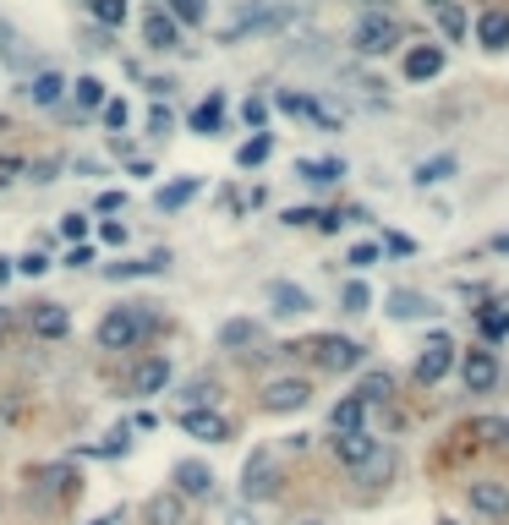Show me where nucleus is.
Returning a JSON list of instances; mask_svg holds the SVG:
<instances>
[{
  "instance_id": "nucleus-23",
  "label": "nucleus",
  "mask_w": 509,
  "mask_h": 525,
  "mask_svg": "<svg viewBox=\"0 0 509 525\" xmlns=\"http://www.w3.org/2000/svg\"><path fill=\"white\" fill-rule=\"evenodd\" d=\"M176 493L181 498H208L214 493V471H208L203 460H181L176 465Z\"/></svg>"
},
{
  "instance_id": "nucleus-14",
  "label": "nucleus",
  "mask_w": 509,
  "mask_h": 525,
  "mask_svg": "<svg viewBox=\"0 0 509 525\" xmlns=\"http://www.w3.org/2000/svg\"><path fill=\"white\" fill-rule=\"evenodd\" d=\"M181 433L198 443H225L230 438V416L225 411H181Z\"/></svg>"
},
{
  "instance_id": "nucleus-41",
  "label": "nucleus",
  "mask_w": 509,
  "mask_h": 525,
  "mask_svg": "<svg viewBox=\"0 0 509 525\" xmlns=\"http://www.w3.org/2000/svg\"><path fill=\"white\" fill-rule=\"evenodd\" d=\"M61 236L72 241V247H83V236H88V214H66V219H61Z\"/></svg>"
},
{
  "instance_id": "nucleus-39",
  "label": "nucleus",
  "mask_w": 509,
  "mask_h": 525,
  "mask_svg": "<svg viewBox=\"0 0 509 525\" xmlns=\"http://www.w3.org/2000/svg\"><path fill=\"white\" fill-rule=\"evenodd\" d=\"M373 307V290H367V279H351V285L340 290V312H367Z\"/></svg>"
},
{
  "instance_id": "nucleus-25",
  "label": "nucleus",
  "mask_w": 509,
  "mask_h": 525,
  "mask_svg": "<svg viewBox=\"0 0 509 525\" xmlns=\"http://www.w3.org/2000/svg\"><path fill=\"white\" fill-rule=\"evenodd\" d=\"M33 487H39L44 498H61V493H72V487H77V471H72V465H44V471L28 476V493H33Z\"/></svg>"
},
{
  "instance_id": "nucleus-29",
  "label": "nucleus",
  "mask_w": 509,
  "mask_h": 525,
  "mask_svg": "<svg viewBox=\"0 0 509 525\" xmlns=\"http://www.w3.org/2000/svg\"><path fill=\"white\" fill-rule=\"evenodd\" d=\"M296 175H302L307 186H334V181H345V159H302Z\"/></svg>"
},
{
  "instance_id": "nucleus-13",
  "label": "nucleus",
  "mask_w": 509,
  "mask_h": 525,
  "mask_svg": "<svg viewBox=\"0 0 509 525\" xmlns=\"http://www.w3.org/2000/svg\"><path fill=\"white\" fill-rule=\"evenodd\" d=\"M258 345H263V323H258V318H225V323H219V350L252 356Z\"/></svg>"
},
{
  "instance_id": "nucleus-52",
  "label": "nucleus",
  "mask_w": 509,
  "mask_h": 525,
  "mask_svg": "<svg viewBox=\"0 0 509 525\" xmlns=\"http://www.w3.org/2000/svg\"><path fill=\"white\" fill-rule=\"evenodd\" d=\"M225 525H258V515H252V509H230Z\"/></svg>"
},
{
  "instance_id": "nucleus-15",
  "label": "nucleus",
  "mask_w": 509,
  "mask_h": 525,
  "mask_svg": "<svg viewBox=\"0 0 509 525\" xmlns=\"http://www.w3.org/2000/svg\"><path fill=\"white\" fill-rule=\"evenodd\" d=\"M378 449H384V443H378L373 433H334V454H340V465H345L351 476L362 471V465L373 460Z\"/></svg>"
},
{
  "instance_id": "nucleus-26",
  "label": "nucleus",
  "mask_w": 509,
  "mask_h": 525,
  "mask_svg": "<svg viewBox=\"0 0 509 525\" xmlns=\"http://www.w3.org/2000/svg\"><path fill=\"white\" fill-rule=\"evenodd\" d=\"M367 416H373V411H367L356 394H345V400L329 411V427H334V433H367Z\"/></svg>"
},
{
  "instance_id": "nucleus-32",
  "label": "nucleus",
  "mask_w": 509,
  "mask_h": 525,
  "mask_svg": "<svg viewBox=\"0 0 509 525\" xmlns=\"http://www.w3.org/2000/svg\"><path fill=\"white\" fill-rule=\"evenodd\" d=\"M471 28H477V22L466 17V6H460V0H455V6H444V11H438V33H444L449 44H460Z\"/></svg>"
},
{
  "instance_id": "nucleus-38",
  "label": "nucleus",
  "mask_w": 509,
  "mask_h": 525,
  "mask_svg": "<svg viewBox=\"0 0 509 525\" xmlns=\"http://www.w3.org/2000/svg\"><path fill=\"white\" fill-rule=\"evenodd\" d=\"M165 11H170V17L181 22V28H198V22L208 17V0H170Z\"/></svg>"
},
{
  "instance_id": "nucleus-21",
  "label": "nucleus",
  "mask_w": 509,
  "mask_h": 525,
  "mask_svg": "<svg viewBox=\"0 0 509 525\" xmlns=\"http://www.w3.org/2000/svg\"><path fill=\"white\" fill-rule=\"evenodd\" d=\"M143 525H187V498L181 493H154L143 504Z\"/></svg>"
},
{
  "instance_id": "nucleus-34",
  "label": "nucleus",
  "mask_w": 509,
  "mask_h": 525,
  "mask_svg": "<svg viewBox=\"0 0 509 525\" xmlns=\"http://www.w3.org/2000/svg\"><path fill=\"white\" fill-rule=\"evenodd\" d=\"M449 175H455V154H433V159H422V165H416L411 181L416 186H438V181H449Z\"/></svg>"
},
{
  "instance_id": "nucleus-18",
  "label": "nucleus",
  "mask_w": 509,
  "mask_h": 525,
  "mask_svg": "<svg viewBox=\"0 0 509 525\" xmlns=\"http://www.w3.org/2000/svg\"><path fill=\"white\" fill-rule=\"evenodd\" d=\"M269 307H274V318H307L312 296L302 285H291V279H269Z\"/></svg>"
},
{
  "instance_id": "nucleus-20",
  "label": "nucleus",
  "mask_w": 509,
  "mask_h": 525,
  "mask_svg": "<svg viewBox=\"0 0 509 525\" xmlns=\"http://www.w3.org/2000/svg\"><path fill=\"white\" fill-rule=\"evenodd\" d=\"M28 323H33V334H39V340H66V329H72V312H66L61 301H39V307L28 312Z\"/></svg>"
},
{
  "instance_id": "nucleus-31",
  "label": "nucleus",
  "mask_w": 509,
  "mask_h": 525,
  "mask_svg": "<svg viewBox=\"0 0 509 525\" xmlns=\"http://www.w3.org/2000/svg\"><path fill=\"white\" fill-rule=\"evenodd\" d=\"M214 400H219L214 378H192L187 389H181V411H214Z\"/></svg>"
},
{
  "instance_id": "nucleus-16",
  "label": "nucleus",
  "mask_w": 509,
  "mask_h": 525,
  "mask_svg": "<svg viewBox=\"0 0 509 525\" xmlns=\"http://www.w3.org/2000/svg\"><path fill=\"white\" fill-rule=\"evenodd\" d=\"M143 44L148 50H181V22L170 11H143Z\"/></svg>"
},
{
  "instance_id": "nucleus-42",
  "label": "nucleus",
  "mask_w": 509,
  "mask_h": 525,
  "mask_svg": "<svg viewBox=\"0 0 509 525\" xmlns=\"http://www.w3.org/2000/svg\"><path fill=\"white\" fill-rule=\"evenodd\" d=\"M17 274H28V279L50 274V258H44V252H22V258H17Z\"/></svg>"
},
{
  "instance_id": "nucleus-9",
  "label": "nucleus",
  "mask_w": 509,
  "mask_h": 525,
  "mask_svg": "<svg viewBox=\"0 0 509 525\" xmlns=\"http://www.w3.org/2000/svg\"><path fill=\"white\" fill-rule=\"evenodd\" d=\"M460 378H466L471 394H493L499 389V356H493V345H477L460 356Z\"/></svg>"
},
{
  "instance_id": "nucleus-22",
  "label": "nucleus",
  "mask_w": 509,
  "mask_h": 525,
  "mask_svg": "<svg viewBox=\"0 0 509 525\" xmlns=\"http://www.w3.org/2000/svg\"><path fill=\"white\" fill-rule=\"evenodd\" d=\"M477 44H482V50H509V11L504 6H488V11H482V17H477Z\"/></svg>"
},
{
  "instance_id": "nucleus-35",
  "label": "nucleus",
  "mask_w": 509,
  "mask_h": 525,
  "mask_svg": "<svg viewBox=\"0 0 509 525\" xmlns=\"http://www.w3.org/2000/svg\"><path fill=\"white\" fill-rule=\"evenodd\" d=\"M477 329H482V340H488V345L509 340V307H482L477 312Z\"/></svg>"
},
{
  "instance_id": "nucleus-57",
  "label": "nucleus",
  "mask_w": 509,
  "mask_h": 525,
  "mask_svg": "<svg viewBox=\"0 0 509 525\" xmlns=\"http://www.w3.org/2000/svg\"><path fill=\"white\" fill-rule=\"evenodd\" d=\"M438 525H460V520H449V515H444V520H438Z\"/></svg>"
},
{
  "instance_id": "nucleus-2",
  "label": "nucleus",
  "mask_w": 509,
  "mask_h": 525,
  "mask_svg": "<svg viewBox=\"0 0 509 525\" xmlns=\"http://www.w3.org/2000/svg\"><path fill=\"white\" fill-rule=\"evenodd\" d=\"M291 17H296V6H285V0H252V6L219 33V44H241V39H252V33H280Z\"/></svg>"
},
{
  "instance_id": "nucleus-24",
  "label": "nucleus",
  "mask_w": 509,
  "mask_h": 525,
  "mask_svg": "<svg viewBox=\"0 0 509 525\" xmlns=\"http://www.w3.org/2000/svg\"><path fill=\"white\" fill-rule=\"evenodd\" d=\"M66 88H72V83H66L61 72H33L22 93H28V99L39 104V110H50V104H61V99H66Z\"/></svg>"
},
{
  "instance_id": "nucleus-1",
  "label": "nucleus",
  "mask_w": 509,
  "mask_h": 525,
  "mask_svg": "<svg viewBox=\"0 0 509 525\" xmlns=\"http://www.w3.org/2000/svg\"><path fill=\"white\" fill-rule=\"evenodd\" d=\"M154 329H159L154 312H143V307H110V312L99 318L94 340H99V350H137Z\"/></svg>"
},
{
  "instance_id": "nucleus-8",
  "label": "nucleus",
  "mask_w": 509,
  "mask_h": 525,
  "mask_svg": "<svg viewBox=\"0 0 509 525\" xmlns=\"http://www.w3.org/2000/svg\"><path fill=\"white\" fill-rule=\"evenodd\" d=\"M466 504H471V515H482V520H493V525H509V482H471L466 487Z\"/></svg>"
},
{
  "instance_id": "nucleus-45",
  "label": "nucleus",
  "mask_w": 509,
  "mask_h": 525,
  "mask_svg": "<svg viewBox=\"0 0 509 525\" xmlns=\"http://www.w3.org/2000/svg\"><path fill=\"white\" fill-rule=\"evenodd\" d=\"M99 241H104V247H126V225H121V219H104Z\"/></svg>"
},
{
  "instance_id": "nucleus-50",
  "label": "nucleus",
  "mask_w": 509,
  "mask_h": 525,
  "mask_svg": "<svg viewBox=\"0 0 509 525\" xmlns=\"http://www.w3.org/2000/svg\"><path fill=\"white\" fill-rule=\"evenodd\" d=\"M241 115H247V126H263V121H269V110H263V99H247V110H241Z\"/></svg>"
},
{
  "instance_id": "nucleus-36",
  "label": "nucleus",
  "mask_w": 509,
  "mask_h": 525,
  "mask_svg": "<svg viewBox=\"0 0 509 525\" xmlns=\"http://www.w3.org/2000/svg\"><path fill=\"white\" fill-rule=\"evenodd\" d=\"M219 115H225V99L214 93V99H203L198 110H192V132H198V137H214V132H219Z\"/></svg>"
},
{
  "instance_id": "nucleus-28",
  "label": "nucleus",
  "mask_w": 509,
  "mask_h": 525,
  "mask_svg": "<svg viewBox=\"0 0 509 525\" xmlns=\"http://www.w3.org/2000/svg\"><path fill=\"white\" fill-rule=\"evenodd\" d=\"M395 471H400V454H395V449H378L373 460H367L362 471H356V482H367V487H389V482H395Z\"/></svg>"
},
{
  "instance_id": "nucleus-40",
  "label": "nucleus",
  "mask_w": 509,
  "mask_h": 525,
  "mask_svg": "<svg viewBox=\"0 0 509 525\" xmlns=\"http://www.w3.org/2000/svg\"><path fill=\"white\" fill-rule=\"evenodd\" d=\"M88 11H94L99 28H121L126 22V0H88Z\"/></svg>"
},
{
  "instance_id": "nucleus-47",
  "label": "nucleus",
  "mask_w": 509,
  "mask_h": 525,
  "mask_svg": "<svg viewBox=\"0 0 509 525\" xmlns=\"http://www.w3.org/2000/svg\"><path fill=\"white\" fill-rule=\"evenodd\" d=\"M148 132H154V137L170 132V110H165V104H154V110H148Z\"/></svg>"
},
{
  "instance_id": "nucleus-51",
  "label": "nucleus",
  "mask_w": 509,
  "mask_h": 525,
  "mask_svg": "<svg viewBox=\"0 0 509 525\" xmlns=\"http://www.w3.org/2000/svg\"><path fill=\"white\" fill-rule=\"evenodd\" d=\"M88 263H94V247H72L66 252V268H88Z\"/></svg>"
},
{
  "instance_id": "nucleus-27",
  "label": "nucleus",
  "mask_w": 509,
  "mask_h": 525,
  "mask_svg": "<svg viewBox=\"0 0 509 525\" xmlns=\"http://www.w3.org/2000/svg\"><path fill=\"white\" fill-rule=\"evenodd\" d=\"M165 268H170V252H148L137 263H110L104 279H148V274H165Z\"/></svg>"
},
{
  "instance_id": "nucleus-37",
  "label": "nucleus",
  "mask_w": 509,
  "mask_h": 525,
  "mask_svg": "<svg viewBox=\"0 0 509 525\" xmlns=\"http://www.w3.org/2000/svg\"><path fill=\"white\" fill-rule=\"evenodd\" d=\"M72 99L83 104V110H104V104H110V99H104V83H99V77H77V83H72Z\"/></svg>"
},
{
  "instance_id": "nucleus-11",
  "label": "nucleus",
  "mask_w": 509,
  "mask_h": 525,
  "mask_svg": "<svg viewBox=\"0 0 509 525\" xmlns=\"http://www.w3.org/2000/svg\"><path fill=\"white\" fill-rule=\"evenodd\" d=\"M389 318H395V323H422V318H438V312H444V307H438V301L433 296H422V290H406V285H400V290H389Z\"/></svg>"
},
{
  "instance_id": "nucleus-49",
  "label": "nucleus",
  "mask_w": 509,
  "mask_h": 525,
  "mask_svg": "<svg viewBox=\"0 0 509 525\" xmlns=\"http://www.w3.org/2000/svg\"><path fill=\"white\" fill-rule=\"evenodd\" d=\"M99 214H115V208H126V192H99Z\"/></svg>"
},
{
  "instance_id": "nucleus-46",
  "label": "nucleus",
  "mask_w": 509,
  "mask_h": 525,
  "mask_svg": "<svg viewBox=\"0 0 509 525\" xmlns=\"http://www.w3.org/2000/svg\"><path fill=\"white\" fill-rule=\"evenodd\" d=\"M28 175H33L39 186H50L55 175H61V159H39V165H28Z\"/></svg>"
},
{
  "instance_id": "nucleus-10",
  "label": "nucleus",
  "mask_w": 509,
  "mask_h": 525,
  "mask_svg": "<svg viewBox=\"0 0 509 525\" xmlns=\"http://www.w3.org/2000/svg\"><path fill=\"white\" fill-rule=\"evenodd\" d=\"M444 44H406V61H400V72H406V83H433L438 72H444Z\"/></svg>"
},
{
  "instance_id": "nucleus-6",
  "label": "nucleus",
  "mask_w": 509,
  "mask_h": 525,
  "mask_svg": "<svg viewBox=\"0 0 509 525\" xmlns=\"http://www.w3.org/2000/svg\"><path fill=\"white\" fill-rule=\"evenodd\" d=\"M312 405V378H269L263 383V411L269 416H296V411H307Z\"/></svg>"
},
{
  "instance_id": "nucleus-19",
  "label": "nucleus",
  "mask_w": 509,
  "mask_h": 525,
  "mask_svg": "<svg viewBox=\"0 0 509 525\" xmlns=\"http://www.w3.org/2000/svg\"><path fill=\"white\" fill-rule=\"evenodd\" d=\"M356 400H362L367 411H389V405H395V372H384V367L362 372V383H356Z\"/></svg>"
},
{
  "instance_id": "nucleus-12",
  "label": "nucleus",
  "mask_w": 509,
  "mask_h": 525,
  "mask_svg": "<svg viewBox=\"0 0 509 525\" xmlns=\"http://www.w3.org/2000/svg\"><path fill=\"white\" fill-rule=\"evenodd\" d=\"M126 389L137 394V400H148V394H165L170 389V356H143L132 367V383Z\"/></svg>"
},
{
  "instance_id": "nucleus-56",
  "label": "nucleus",
  "mask_w": 509,
  "mask_h": 525,
  "mask_svg": "<svg viewBox=\"0 0 509 525\" xmlns=\"http://www.w3.org/2000/svg\"><path fill=\"white\" fill-rule=\"evenodd\" d=\"M296 525H329V520H296Z\"/></svg>"
},
{
  "instance_id": "nucleus-4",
  "label": "nucleus",
  "mask_w": 509,
  "mask_h": 525,
  "mask_svg": "<svg viewBox=\"0 0 509 525\" xmlns=\"http://www.w3.org/2000/svg\"><path fill=\"white\" fill-rule=\"evenodd\" d=\"M302 350L318 361V372H356L367 356V345H356L351 334H318V340H307Z\"/></svg>"
},
{
  "instance_id": "nucleus-54",
  "label": "nucleus",
  "mask_w": 509,
  "mask_h": 525,
  "mask_svg": "<svg viewBox=\"0 0 509 525\" xmlns=\"http://www.w3.org/2000/svg\"><path fill=\"white\" fill-rule=\"evenodd\" d=\"M88 525H121V509H110V515H99V520H88Z\"/></svg>"
},
{
  "instance_id": "nucleus-30",
  "label": "nucleus",
  "mask_w": 509,
  "mask_h": 525,
  "mask_svg": "<svg viewBox=\"0 0 509 525\" xmlns=\"http://www.w3.org/2000/svg\"><path fill=\"white\" fill-rule=\"evenodd\" d=\"M192 197H198V181L187 175V181H170V186H159V192H154V208H159V214H176V208H187Z\"/></svg>"
},
{
  "instance_id": "nucleus-48",
  "label": "nucleus",
  "mask_w": 509,
  "mask_h": 525,
  "mask_svg": "<svg viewBox=\"0 0 509 525\" xmlns=\"http://www.w3.org/2000/svg\"><path fill=\"white\" fill-rule=\"evenodd\" d=\"M384 247H389V252H400V258H411V252H416V241H411V236H400V230H395V236H384Z\"/></svg>"
},
{
  "instance_id": "nucleus-43",
  "label": "nucleus",
  "mask_w": 509,
  "mask_h": 525,
  "mask_svg": "<svg viewBox=\"0 0 509 525\" xmlns=\"http://www.w3.org/2000/svg\"><path fill=\"white\" fill-rule=\"evenodd\" d=\"M345 263H351V268H373V263H378V247H373V241H356Z\"/></svg>"
},
{
  "instance_id": "nucleus-17",
  "label": "nucleus",
  "mask_w": 509,
  "mask_h": 525,
  "mask_svg": "<svg viewBox=\"0 0 509 525\" xmlns=\"http://www.w3.org/2000/svg\"><path fill=\"white\" fill-rule=\"evenodd\" d=\"M280 110L285 115H302V121L323 126V132H340V115H334L323 99H307V93H280Z\"/></svg>"
},
{
  "instance_id": "nucleus-7",
  "label": "nucleus",
  "mask_w": 509,
  "mask_h": 525,
  "mask_svg": "<svg viewBox=\"0 0 509 525\" xmlns=\"http://www.w3.org/2000/svg\"><path fill=\"white\" fill-rule=\"evenodd\" d=\"M449 367H455V340H427L422 345V356H416V367H411V378L422 383V389H433V383H444L449 378Z\"/></svg>"
},
{
  "instance_id": "nucleus-55",
  "label": "nucleus",
  "mask_w": 509,
  "mask_h": 525,
  "mask_svg": "<svg viewBox=\"0 0 509 525\" xmlns=\"http://www.w3.org/2000/svg\"><path fill=\"white\" fill-rule=\"evenodd\" d=\"M444 6H455V0H433V11H444Z\"/></svg>"
},
{
  "instance_id": "nucleus-58",
  "label": "nucleus",
  "mask_w": 509,
  "mask_h": 525,
  "mask_svg": "<svg viewBox=\"0 0 509 525\" xmlns=\"http://www.w3.org/2000/svg\"><path fill=\"white\" fill-rule=\"evenodd\" d=\"M504 443H509V416H504Z\"/></svg>"
},
{
  "instance_id": "nucleus-33",
  "label": "nucleus",
  "mask_w": 509,
  "mask_h": 525,
  "mask_svg": "<svg viewBox=\"0 0 509 525\" xmlns=\"http://www.w3.org/2000/svg\"><path fill=\"white\" fill-rule=\"evenodd\" d=\"M269 154H274V132H258V137H247V143L236 148V165L241 170H258Z\"/></svg>"
},
{
  "instance_id": "nucleus-3",
  "label": "nucleus",
  "mask_w": 509,
  "mask_h": 525,
  "mask_svg": "<svg viewBox=\"0 0 509 525\" xmlns=\"http://www.w3.org/2000/svg\"><path fill=\"white\" fill-rule=\"evenodd\" d=\"M400 39H406V33H400V22L389 17V11H367V17H356V28H351L356 55H389Z\"/></svg>"
},
{
  "instance_id": "nucleus-53",
  "label": "nucleus",
  "mask_w": 509,
  "mask_h": 525,
  "mask_svg": "<svg viewBox=\"0 0 509 525\" xmlns=\"http://www.w3.org/2000/svg\"><path fill=\"white\" fill-rule=\"evenodd\" d=\"M17 170H22V159H0V186L17 181Z\"/></svg>"
},
{
  "instance_id": "nucleus-44",
  "label": "nucleus",
  "mask_w": 509,
  "mask_h": 525,
  "mask_svg": "<svg viewBox=\"0 0 509 525\" xmlns=\"http://www.w3.org/2000/svg\"><path fill=\"white\" fill-rule=\"evenodd\" d=\"M126 121H132V110H126V99H110V104H104V126H115V132H121Z\"/></svg>"
},
{
  "instance_id": "nucleus-5",
  "label": "nucleus",
  "mask_w": 509,
  "mask_h": 525,
  "mask_svg": "<svg viewBox=\"0 0 509 525\" xmlns=\"http://www.w3.org/2000/svg\"><path fill=\"white\" fill-rule=\"evenodd\" d=\"M280 493V465H274V449H252L247 465H241V498L247 504H263V498Z\"/></svg>"
}]
</instances>
